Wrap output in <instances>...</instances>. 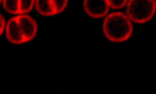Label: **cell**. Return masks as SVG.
Returning a JSON list of instances; mask_svg holds the SVG:
<instances>
[{
    "instance_id": "obj_5",
    "label": "cell",
    "mask_w": 156,
    "mask_h": 94,
    "mask_svg": "<svg viewBox=\"0 0 156 94\" xmlns=\"http://www.w3.org/2000/svg\"><path fill=\"white\" fill-rule=\"evenodd\" d=\"M6 36L7 40L13 44L19 45L25 43L16 17L10 19L7 22Z\"/></svg>"
},
{
    "instance_id": "obj_11",
    "label": "cell",
    "mask_w": 156,
    "mask_h": 94,
    "mask_svg": "<svg viewBox=\"0 0 156 94\" xmlns=\"http://www.w3.org/2000/svg\"><path fill=\"white\" fill-rule=\"evenodd\" d=\"M5 20L4 17L0 14V36L3 32L5 28Z\"/></svg>"
},
{
    "instance_id": "obj_10",
    "label": "cell",
    "mask_w": 156,
    "mask_h": 94,
    "mask_svg": "<svg viewBox=\"0 0 156 94\" xmlns=\"http://www.w3.org/2000/svg\"><path fill=\"white\" fill-rule=\"evenodd\" d=\"M109 7L114 9L123 8L128 0H106Z\"/></svg>"
},
{
    "instance_id": "obj_6",
    "label": "cell",
    "mask_w": 156,
    "mask_h": 94,
    "mask_svg": "<svg viewBox=\"0 0 156 94\" xmlns=\"http://www.w3.org/2000/svg\"><path fill=\"white\" fill-rule=\"evenodd\" d=\"M36 8L38 13L44 16H50L55 15L50 0H36Z\"/></svg>"
},
{
    "instance_id": "obj_7",
    "label": "cell",
    "mask_w": 156,
    "mask_h": 94,
    "mask_svg": "<svg viewBox=\"0 0 156 94\" xmlns=\"http://www.w3.org/2000/svg\"><path fill=\"white\" fill-rule=\"evenodd\" d=\"M3 6L9 13L19 14V0H3Z\"/></svg>"
},
{
    "instance_id": "obj_12",
    "label": "cell",
    "mask_w": 156,
    "mask_h": 94,
    "mask_svg": "<svg viewBox=\"0 0 156 94\" xmlns=\"http://www.w3.org/2000/svg\"><path fill=\"white\" fill-rule=\"evenodd\" d=\"M1 1H2V0H0V4H1Z\"/></svg>"
},
{
    "instance_id": "obj_2",
    "label": "cell",
    "mask_w": 156,
    "mask_h": 94,
    "mask_svg": "<svg viewBox=\"0 0 156 94\" xmlns=\"http://www.w3.org/2000/svg\"><path fill=\"white\" fill-rule=\"evenodd\" d=\"M155 0H129L126 15L134 23H147L154 17L156 9Z\"/></svg>"
},
{
    "instance_id": "obj_8",
    "label": "cell",
    "mask_w": 156,
    "mask_h": 94,
    "mask_svg": "<svg viewBox=\"0 0 156 94\" xmlns=\"http://www.w3.org/2000/svg\"><path fill=\"white\" fill-rule=\"evenodd\" d=\"M51 5L55 14L62 12L66 8L68 0H50Z\"/></svg>"
},
{
    "instance_id": "obj_1",
    "label": "cell",
    "mask_w": 156,
    "mask_h": 94,
    "mask_svg": "<svg viewBox=\"0 0 156 94\" xmlns=\"http://www.w3.org/2000/svg\"><path fill=\"white\" fill-rule=\"evenodd\" d=\"M102 29L105 37L114 43L127 41L133 31L132 23L125 14L121 12L111 13L104 20Z\"/></svg>"
},
{
    "instance_id": "obj_9",
    "label": "cell",
    "mask_w": 156,
    "mask_h": 94,
    "mask_svg": "<svg viewBox=\"0 0 156 94\" xmlns=\"http://www.w3.org/2000/svg\"><path fill=\"white\" fill-rule=\"evenodd\" d=\"M34 0H19V14H24L30 12L32 9Z\"/></svg>"
},
{
    "instance_id": "obj_4",
    "label": "cell",
    "mask_w": 156,
    "mask_h": 94,
    "mask_svg": "<svg viewBox=\"0 0 156 94\" xmlns=\"http://www.w3.org/2000/svg\"><path fill=\"white\" fill-rule=\"evenodd\" d=\"M25 43L30 42L35 38L37 31V23L34 19L27 15L16 17Z\"/></svg>"
},
{
    "instance_id": "obj_3",
    "label": "cell",
    "mask_w": 156,
    "mask_h": 94,
    "mask_svg": "<svg viewBox=\"0 0 156 94\" xmlns=\"http://www.w3.org/2000/svg\"><path fill=\"white\" fill-rule=\"evenodd\" d=\"M83 7L87 15L94 18L105 16L110 7L106 0H84Z\"/></svg>"
}]
</instances>
